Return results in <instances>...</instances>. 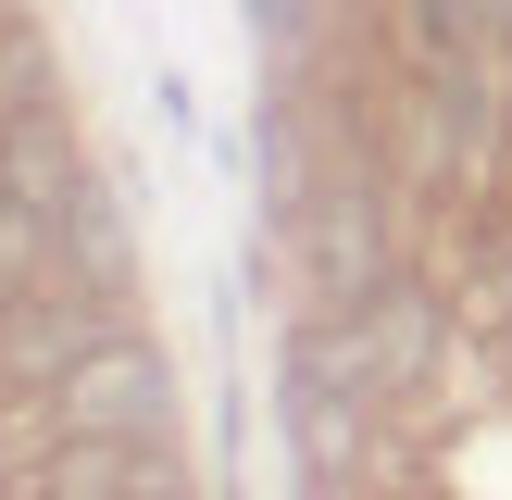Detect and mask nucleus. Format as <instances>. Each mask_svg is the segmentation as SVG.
<instances>
[{
  "mask_svg": "<svg viewBox=\"0 0 512 500\" xmlns=\"http://www.w3.org/2000/svg\"><path fill=\"white\" fill-rule=\"evenodd\" d=\"M38 275H50V225H38V213H25V200H13V188H0V313H13V300H25V288H38Z\"/></svg>",
  "mask_w": 512,
  "mask_h": 500,
  "instance_id": "nucleus-7",
  "label": "nucleus"
},
{
  "mask_svg": "<svg viewBox=\"0 0 512 500\" xmlns=\"http://www.w3.org/2000/svg\"><path fill=\"white\" fill-rule=\"evenodd\" d=\"M450 13H463V38H475V25H512V0H450Z\"/></svg>",
  "mask_w": 512,
  "mask_h": 500,
  "instance_id": "nucleus-8",
  "label": "nucleus"
},
{
  "mask_svg": "<svg viewBox=\"0 0 512 500\" xmlns=\"http://www.w3.org/2000/svg\"><path fill=\"white\" fill-rule=\"evenodd\" d=\"M50 275H75V288L125 300V213H113V188H75V200H63V238H50Z\"/></svg>",
  "mask_w": 512,
  "mask_h": 500,
  "instance_id": "nucleus-5",
  "label": "nucleus"
},
{
  "mask_svg": "<svg viewBox=\"0 0 512 500\" xmlns=\"http://www.w3.org/2000/svg\"><path fill=\"white\" fill-rule=\"evenodd\" d=\"M363 363H350V338H300V363H288V438H300V463L313 475H338L350 463V425H363Z\"/></svg>",
  "mask_w": 512,
  "mask_h": 500,
  "instance_id": "nucleus-2",
  "label": "nucleus"
},
{
  "mask_svg": "<svg viewBox=\"0 0 512 500\" xmlns=\"http://www.w3.org/2000/svg\"><path fill=\"white\" fill-rule=\"evenodd\" d=\"M50 425L63 438H163L175 425V363L150 338H100L50 375Z\"/></svg>",
  "mask_w": 512,
  "mask_h": 500,
  "instance_id": "nucleus-1",
  "label": "nucleus"
},
{
  "mask_svg": "<svg viewBox=\"0 0 512 500\" xmlns=\"http://www.w3.org/2000/svg\"><path fill=\"white\" fill-rule=\"evenodd\" d=\"M38 500H188L163 463V438H50Z\"/></svg>",
  "mask_w": 512,
  "mask_h": 500,
  "instance_id": "nucleus-4",
  "label": "nucleus"
},
{
  "mask_svg": "<svg viewBox=\"0 0 512 500\" xmlns=\"http://www.w3.org/2000/svg\"><path fill=\"white\" fill-rule=\"evenodd\" d=\"M0 138H13V113H0Z\"/></svg>",
  "mask_w": 512,
  "mask_h": 500,
  "instance_id": "nucleus-9",
  "label": "nucleus"
},
{
  "mask_svg": "<svg viewBox=\"0 0 512 500\" xmlns=\"http://www.w3.org/2000/svg\"><path fill=\"white\" fill-rule=\"evenodd\" d=\"M350 363H363L375 400H413L425 363H438V300L400 288V275H375V288H363V325H350Z\"/></svg>",
  "mask_w": 512,
  "mask_h": 500,
  "instance_id": "nucleus-3",
  "label": "nucleus"
},
{
  "mask_svg": "<svg viewBox=\"0 0 512 500\" xmlns=\"http://www.w3.org/2000/svg\"><path fill=\"white\" fill-rule=\"evenodd\" d=\"M450 300H463L475 338H512V225H475V238H463V288H450Z\"/></svg>",
  "mask_w": 512,
  "mask_h": 500,
  "instance_id": "nucleus-6",
  "label": "nucleus"
}]
</instances>
